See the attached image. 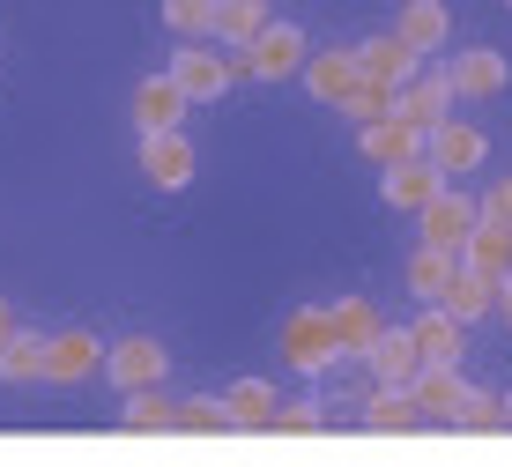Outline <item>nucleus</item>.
Segmentation results:
<instances>
[{
    "mask_svg": "<svg viewBox=\"0 0 512 467\" xmlns=\"http://www.w3.org/2000/svg\"><path fill=\"white\" fill-rule=\"evenodd\" d=\"M282 356H290V371H305V379H320L327 364H342L334 312H320V304H297V312L282 319Z\"/></svg>",
    "mask_w": 512,
    "mask_h": 467,
    "instance_id": "1",
    "label": "nucleus"
},
{
    "mask_svg": "<svg viewBox=\"0 0 512 467\" xmlns=\"http://www.w3.org/2000/svg\"><path fill=\"white\" fill-rule=\"evenodd\" d=\"M305 60H312L305 30H297V23H268L231 67H238V75H253V82H290V75H305Z\"/></svg>",
    "mask_w": 512,
    "mask_h": 467,
    "instance_id": "2",
    "label": "nucleus"
},
{
    "mask_svg": "<svg viewBox=\"0 0 512 467\" xmlns=\"http://www.w3.org/2000/svg\"><path fill=\"white\" fill-rule=\"evenodd\" d=\"M164 75L186 89V104H216L223 89L238 82V67H231V60H216V52H208L201 38H186L179 52H171V67H164Z\"/></svg>",
    "mask_w": 512,
    "mask_h": 467,
    "instance_id": "3",
    "label": "nucleus"
},
{
    "mask_svg": "<svg viewBox=\"0 0 512 467\" xmlns=\"http://www.w3.org/2000/svg\"><path fill=\"white\" fill-rule=\"evenodd\" d=\"M475 223H483V201H468V193H438L431 208H423V245H438V253H453V260H468V238H475Z\"/></svg>",
    "mask_w": 512,
    "mask_h": 467,
    "instance_id": "4",
    "label": "nucleus"
},
{
    "mask_svg": "<svg viewBox=\"0 0 512 467\" xmlns=\"http://www.w3.org/2000/svg\"><path fill=\"white\" fill-rule=\"evenodd\" d=\"M423 156H431V164L446 171V178H468V171H475V164L490 156V141L475 134L468 119H438V127L423 134Z\"/></svg>",
    "mask_w": 512,
    "mask_h": 467,
    "instance_id": "5",
    "label": "nucleus"
},
{
    "mask_svg": "<svg viewBox=\"0 0 512 467\" xmlns=\"http://www.w3.org/2000/svg\"><path fill=\"white\" fill-rule=\"evenodd\" d=\"M141 178L156 193H186L193 186V149L186 134H141Z\"/></svg>",
    "mask_w": 512,
    "mask_h": 467,
    "instance_id": "6",
    "label": "nucleus"
},
{
    "mask_svg": "<svg viewBox=\"0 0 512 467\" xmlns=\"http://www.w3.org/2000/svg\"><path fill=\"white\" fill-rule=\"evenodd\" d=\"M446 186H453V178L438 171L431 156H409V164H386V186H379V193H386V208H416V215H423Z\"/></svg>",
    "mask_w": 512,
    "mask_h": 467,
    "instance_id": "7",
    "label": "nucleus"
},
{
    "mask_svg": "<svg viewBox=\"0 0 512 467\" xmlns=\"http://www.w3.org/2000/svg\"><path fill=\"white\" fill-rule=\"evenodd\" d=\"M364 364H372V379H379V386H416L423 349H416V334H409V327H379V341L364 349Z\"/></svg>",
    "mask_w": 512,
    "mask_h": 467,
    "instance_id": "8",
    "label": "nucleus"
},
{
    "mask_svg": "<svg viewBox=\"0 0 512 467\" xmlns=\"http://www.w3.org/2000/svg\"><path fill=\"white\" fill-rule=\"evenodd\" d=\"M164 341H149V334H134V341H119V349H104V371H112V386L119 393H134V386H156L164 379Z\"/></svg>",
    "mask_w": 512,
    "mask_h": 467,
    "instance_id": "9",
    "label": "nucleus"
},
{
    "mask_svg": "<svg viewBox=\"0 0 512 467\" xmlns=\"http://www.w3.org/2000/svg\"><path fill=\"white\" fill-rule=\"evenodd\" d=\"M416 60H423V52L401 38V30H386V38H364V45H357V67H364L372 82H394V89L416 82Z\"/></svg>",
    "mask_w": 512,
    "mask_h": 467,
    "instance_id": "10",
    "label": "nucleus"
},
{
    "mask_svg": "<svg viewBox=\"0 0 512 467\" xmlns=\"http://www.w3.org/2000/svg\"><path fill=\"white\" fill-rule=\"evenodd\" d=\"M409 393H416L423 423H446V430H453V416H461V401H468V386H461V371H453V364H423Z\"/></svg>",
    "mask_w": 512,
    "mask_h": 467,
    "instance_id": "11",
    "label": "nucleus"
},
{
    "mask_svg": "<svg viewBox=\"0 0 512 467\" xmlns=\"http://www.w3.org/2000/svg\"><path fill=\"white\" fill-rule=\"evenodd\" d=\"M409 334H416L423 364H461V356H468V319H453L446 304H431V312H423Z\"/></svg>",
    "mask_w": 512,
    "mask_h": 467,
    "instance_id": "12",
    "label": "nucleus"
},
{
    "mask_svg": "<svg viewBox=\"0 0 512 467\" xmlns=\"http://www.w3.org/2000/svg\"><path fill=\"white\" fill-rule=\"evenodd\" d=\"M134 119H141V134H179V119H186V89L171 82V75H149L134 89Z\"/></svg>",
    "mask_w": 512,
    "mask_h": 467,
    "instance_id": "13",
    "label": "nucleus"
},
{
    "mask_svg": "<svg viewBox=\"0 0 512 467\" xmlns=\"http://www.w3.org/2000/svg\"><path fill=\"white\" fill-rule=\"evenodd\" d=\"M97 334H45V379L52 386H82L97 371Z\"/></svg>",
    "mask_w": 512,
    "mask_h": 467,
    "instance_id": "14",
    "label": "nucleus"
},
{
    "mask_svg": "<svg viewBox=\"0 0 512 467\" xmlns=\"http://www.w3.org/2000/svg\"><path fill=\"white\" fill-rule=\"evenodd\" d=\"M357 82H364L357 52H312V60H305V89H312L320 104H334V112L349 104V89H357Z\"/></svg>",
    "mask_w": 512,
    "mask_h": 467,
    "instance_id": "15",
    "label": "nucleus"
},
{
    "mask_svg": "<svg viewBox=\"0 0 512 467\" xmlns=\"http://www.w3.org/2000/svg\"><path fill=\"white\" fill-rule=\"evenodd\" d=\"M446 112H453V75H423V82H409L394 97V119H409V127H423V134H431Z\"/></svg>",
    "mask_w": 512,
    "mask_h": 467,
    "instance_id": "16",
    "label": "nucleus"
},
{
    "mask_svg": "<svg viewBox=\"0 0 512 467\" xmlns=\"http://www.w3.org/2000/svg\"><path fill=\"white\" fill-rule=\"evenodd\" d=\"M364 430H379V438H409V430H423V408L409 386H379L372 401H364Z\"/></svg>",
    "mask_w": 512,
    "mask_h": 467,
    "instance_id": "17",
    "label": "nucleus"
},
{
    "mask_svg": "<svg viewBox=\"0 0 512 467\" xmlns=\"http://www.w3.org/2000/svg\"><path fill=\"white\" fill-rule=\"evenodd\" d=\"M364 156L386 171V164H409V156H423V127H409V119H372V127H357Z\"/></svg>",
    "mask_w": 512,
    "mask_h": 467,
    "instance_id": "18",
    "label": "nucleus"
},
{
    "mask_svg": "<svg viewBox=\"0 0 512 467\" xmlns=\"http://www.w3.org/2000/svg\"><path fill=\"white\" fill-rule=\"evenodd\" d=\"M401 38H409L416 52H446L453 45V15H446V0H401Z\"/></svg>",
    "mask_w": 512,
    "mask_h": 467,
    "instance_id": "19",
    "label": "nucleus"
},
{
    "mask_svg": "<svg viewBox=\"0 0 512 467\" xmlns=\"http://www.w3.org/2000/svg\"><path fill=\"white\" fill-rule=\"evenodd\" d=\"M446 75H453V97H498L505 89V52L475 45V52H461V60L446 67Z\"/></svg>",
    "mask_w": 512,
    "mask_h": 467,
    "instance_id": "20",
    "label": "nucleus"
},
{
    "mask_svg": "<svg viewBox=\"0 0 512 467\" xmlns=\"http://www.w3.org/2000/svg\"><path fill=\"white\" fill-rule=\"evenodd\" d=\"M119 430H134V438H164V430H179V401H164L156 386H134L127 408H119Z\"/></svg>",
    "mask_w": 512,
    "mask_h": 467,
    "instance_id": "21",
    "label": "nucleus"
},
{
    "mask_svg": "<svg viewBox=\"0 0 512 467\" xmlns=\"http://www.w3.org/2000/svg\"><path fill=\"white\" fill-rule=\"evenodd\" d=\"M223 408H231V430H268V438H275V386L268 379H238L231 393H223Z\"/></svg>",
    "mask_w": 512,
    "mask_h": 467,
    "instance_id": "22",
    "label": "nucleus"
},
{
    "mask_svg": "<svg viewBox=\"0 0 512 467\" xmlns=\"http://www.w3.org/2000/svg\"><path fill=\"white\" fill-rule=\"evenodd\" d=\"M446 312L453 319H483V312H498V275H483V267H453V290H446Z\"/></svg>",
    "mask_w": 512,
    "mask_h": 467,
    "instance_id": "23",
    "label": "nucleus"
},
{
    "mask_svg": "<svg viewBox=\"0 0 512 467\" xmlns=\"http://www.w3.org/2000/svg\"><path fill=\"white\" fill-rule=\"evenodd\" d=\"M334 341H342V356H364L379 341V304L372 297H342L334 304Z\"/></svg>",
    "mask_w": 512,
    "mask_h": 467,
    "instance_id": "24",
    "label": "nucleus"
},
{
    "mask_svg": "<svg viewBox=\"0 0 512 467\" xmlns=\"http://www.w3.org/2000/svg\"><path fill=\"white\" fill-rule=\"evenodd\" d=\"M453 253H438V245H416V260H409V290L423 297V304H446V290H453Z\"/></svg>",
    "mask_w": 512,
    "mask_h": 467,
    "instance_id": "25",
    "label": "nucleus"
},
{
    "mask_svg": "<svg viewBox=\"0 0 512 467\" xmlns=\"http://www.w3.org/2000/svg\"><path fill=\"white\" fill-rule=\"evenodd\" d=\"M260 30H268V0H223V8H216V38H223V45L245 52Z\"/></svg>",
    "mask_w": 512,
    "mask_h": 467,
    "instance_id": "26",
    "label": "nucleus"
},
{
    "mask_svg": "<svg viewBox=\"0 0 512 467\" xmlns=\"http://www.w3.org/2000/svg\"><path fill=\"white\" fill-rule=\"evenodd\" d=\"M0 379H8V386L45 379V334H8V341H0Z\"/></svg>",
    "mask_w": 512,
    "mask_h": 467,
    "instance_id": "27",
    "label": "nucleus"
},
{
    "mask_svg": "<svg viewBox=\"0 0 512 467\" xmlns=\"http://www.w3.org/2000/svg\"><path fill=\"white\" fill-rule=\"evenodd\" d=\"M468 267H483V275H512V230L505 223H475V238H468Z\"/></svg>",
    "mask_w": 512,
    "mask_h": 467,
    "instance_id": "28",
    "label": "nucleus"
},
{
    "mask_svg": "<svg viewBox=\"0 0 512 467\" xmlns=\"http://www.w3.org/2000/svg\"><path fill=\"white\" fill-rule=\"evenodd\" d=\"M453 430H468V438H498V430H505V393H475V386H468Z\"/></svg>",
    "mask_w": 512,
    "mask_h": 467,
    "instance_id": "29",
    "label": "nucleus"
},
{
    "mask_svg": "<svg viewBox=\"0 0 512 467\" xmlns=\"http://www.w3.org/2000/svg\"><path fill=\"white\" fill-rule=\"evenodd\" d=\"M394 97H401V89H394V82H372V75H364L357 89H349V104H342V119H357V127H372V119H394Z\"/></svg>",
    "mask_w": 512,
    "mask_h": 467,
    "instance_id": "30",
    "label": "nucleus"
},
{
    "mask_svg": "<svg viewBox=\"0 0 512 467\" xmlns=\"http://www.w3.org/2000/svg\"><path fill=\"white\" fill-rule=\"evenodd\" d=\"M179 430H186V438H223V430H231V408H223L216 393H201V401H179Z\"/></svg>",
    "mask_w": 512,
    "mask_h": 467,
    "instance_id": "31",
    "label": "nucleus"
},
{
    "mask_svg": "<svg viewBox=\"0 0 512 467\" xmlns=\"http://www.w3.org/2000/svg\"><path fill=\"white\" fill-rule=\"evenodd\" d=\"M216 8L223 0H164V23L179 38H216Z\"/></svg>",
    "mask_w": 512,
    "mask_h": 467,
    "instance_id": "32",
    "label": "nucleus"
},
{
    "mask_svg": "<svg viewBox=\"0 0 512 467\" xmlns=\"http://www.w3.org/2000/svg\"><path fill=\"white\" fill-rule=\"evenodd\" d=\"M327 430V408L320 401H282L275 408V438H320Z\"/></svg>",
    "mask_w": 512,
    "mask_h": 467,
    "instance_id": "33",
    "label": "nucleus"
},
{
    "mask_svg": "<svg viewBox=\"0 0 512 467\" xmlns=\"http://www.w3.org/2000/svg\"><path fill=\"white\" fill-rule=\"evenodd\" d=\"M483 215H490V223H505V230H512V178H498V186L483 193Z\"/></svg>",
    "mask_w": 512,
    "mask_h": 467,
    "instance_id": "34",
    "label": "nucleus"
},
{
    "mask_svg": "<svg viewBox=\"0 0 512 467\" xmlns=\"http://www.w3.org/2000/svg\"><path fill=\"white\" fill-rule=\"evenodd\" d=\"M498 312H505V327H512V275H498Z\"/></svg>",
    "mask_w": 512,
    "mask_h": 467,
    "instance_id": "35",
    "label": "nucleus"
},
{
    "mask_svg": "<svg viewBox=\"0 0 512 467\" xmlns=\"http://www.w3.org/2000/svg\"><path fill=\"white\" fill-rule=\"evenodd\" d=\"M15 334V312H8V297H0V341H8Z\"/></svg>",
    "mask_w": 512,
    "mask_h": 467,
    "instance_id": "36",
    "label": "nucleus"
},
{
    "mask_svg": "<svg viewBox=\"0 0 512 467\" xmlns=\"http://www.w3.org/2000/svg\"><path fill=\"white\" fill-rule=\"evenodd\" d=\"M505 430H512V393H505Z\"/></svg>",
    "mask_w": 512,
    "mask_h": 467,
    "instance_id": "37",
    "label": "nucleus"
}]
</instances>
